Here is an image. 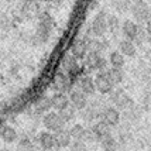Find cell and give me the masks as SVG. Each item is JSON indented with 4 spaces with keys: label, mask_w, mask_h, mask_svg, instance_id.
Here are the masks:
<instances>
[{
    "label": "cell",
    "mask_w": 151,
    "mask_h": 151,
    "mask_svg": "<svg viewBox=\"0 0 151 151\" xmlns=\"http://www.w3.org/2000/svg\"><path fill=\"white\" fill-rule=\"evenodd\" d=\"M133 16L137 23H148V20L151 19V12H150V6L145 4L144 1H137L134 3V6L132 9Z\"/></svg>",
    "instance_id": "obj_2"
},
{
    "label": "cell",
    "mask_w": 151,
    "mask_h": 151,
    "mask_svg": "<svg viewBox=\"0 0 151 151\" xmlns=\"http://www.w3.org/2000/svg\"><path fill=\"white\" fill-rule=\"evenodd\" d=\"M40 144L44 150H52L55 147V138L54 134L50 132H44L40 134Z\"/></svg>",
    "instance_id": "obj_17"
},
{
    "label": "cell",
    "mask_w": 151,
    "mask_h": 151,
    "mask_svg": "<svg viewBox=\"0 0 151 151\" xmlns=\"http://www.w3.org/2000/svg\"><path fill=\"white\" fill-rule=\"evenodd\" d=\"M79 91L83 92L86 96H91L96 92V86H95V78H91L89 75H85L82 78H79Z\"/></svg>",
    "instance_id": "obj_13"
},
{
    "label": "cell",
    "mask_w": 151,
    "mask_h": 151,
    "mask_svg": "<svg viewBox=\"0 0 151 151\" xmlns=\"http://www.w3.org/2000/svg\"><path fill=\"white\" fill-rule=\"evenodd\" d=\"M92 31L95 35L102 37L107 31V16L105 13L98 14L92 21Z\"/></svg>",
    "instance_id": "obj_8"
},
{
    "label": "cell",
    "mask_w": 151,
    "mask_h": 151,
    "mask_svg": "<svg viewBox=\"0 0 151 151\" xmlns=\"http://www.w3.org/2000/svg\"><path fill=\"white\" fill-rule=\"evenodd\" d=\"M1 137H3L4 141L12 143V141L16 140L17 134H16V130H14V129H12V127H4V129H3V132H1Z\"/></svg>",
    "instance_id": "obj_24"
},
{
    "label": "cell",
    "mask_w": 151,
    "mask_h": 151,
    "mask_svg": "<svg viewBox=\"0 0 151 151\" xmlns=\"http://www.w3.org/2000/svg\"><path fill=\"white\" fill-rule=\"evenodd\" d=\"M75 110H76V109H73L72 106L69 105L68 107H66V109H64L62 112H58L61 120L64 122V124H65V123H69V122H72L73 119H75V116H76Z\"/></svg>",
    "instance_id": "obj_21"
},
{
    "label": "cell",
    "mask_w": 151,
    "mask_h": 151,
    "mask_svg": "<svg viewBox=\"0 0 151 151\" xmlns=\"http://www.w3.org/2000/svg\"><path fill=\"white\" fill-rule=\"evenodd\" d=\"M42 123H44V127L50 133H57L59 130H62V127H64V122L61 120L58 113H47L42 119Z\"/></svg>",
    "instance_id": "obj_3"
},
{
    "label": "cell",
    "mask_w": 151,
    "mask_h": 151,
    "mask_svg": "<svg viewBox=\"0 0 151 151\" xmlns=\"http://www.w3.org/2000/svg\"><path fill=\"white\" fill-rule=\"evenodd\" d=\"M92 41H83V40H78L72 44V55L76 59L79 58H86L88 54H89V48H91V44Z\"/></svg>",
    "instance_id": "obj_11"
},
{
    "label": "cell",
    "mask_w": 151,
    "mask_h": 151,
    "mask_svg": "<svg viewBox=\"0 0 151 151\" xmlns=\"http://www.w3.org/2000/svg\"><path fill=\"white\" fill-rule=\"evenodd\" d=\"M102 122H105L109 127H113V126H117L119 122H120V112L114 106H109V107H105L103 112H102Z\"/></svg>",
    "instance_id": "obj_7"
},
{
    "label": "cell",
    "mask_w": 151,
    "mask_h": 151,
    "mask_svg": "<svg viewBox=\"0 0 151 151\" xmlns=\"http://www.w3.org/2000/svg\"><path fill=\"white\" fill-rule=\"evenodd\" d=\"M85 133H86V129L82 124H73L72 127L69 129V134H71V137H72L73 141H82V143H83Z\"/></svg>",
    "instance_id": "obj_20"
},
{
    "label": "cell",
    "mask_w": 151,
    "mask_h": 151,
    "mask_svg": "<svg viewBox=\"0 0 151 151\" xmlns=\"http://www.w3.org/2000/svg\"><path fill=\"white\" fill-rule=\"evenodd\" d=\"M119 52L123 54V57H129V58H132L136 55L137 52V47L136 44L130 41V40H122L120 42H119Z\"/></svg>",
    "instance_id": "obj_15"
},
{
    "label": "cell",
    "mask_w": 151,
    "mask_h": 151,
    "mask_svg": "<svg viewBox=\"0 0 151 151\" xmlns=\"http://www.w3.org/2000/svg\"><path fill=\"white\" fill-rule=\"evenodd\" d=\"M95 86H96V92L102 93V95H107V93H112L114 91L113 89L114 85L109 81L105 72H99L95 76Z\"/></svg>",
    "instance_id": "obj_4"
},
{
    "label": "cell",
    "mask_w": 151,
    "mask_h": 151,
    "mask_svg": "<svg viewBox=\"0 0 151 151\" xmlns=\"http://www.w3.org/2000/svg\"><path fill=\"white\" fill-rule=\"evenodd\" d=\"M69 151H88L86 148V144L82 143V141H73L71 147H69Z\"/></svg>",
    "instance_id": "obj_27"
},
{
    "label": "cell",
    "mask_w": 151,
    "mask_h": 151,
    "mask_svg": "<svg viewBox=\"0 0 151 151\" xmlns=\"http://www.w3.org/2000/svg\"><path fill=\"white\" fill-rule=\"evenodd\" d=\"M54 138H55V147L57 148H66V147H71V144L73 143L72 137L69 134V130H64V129L54 133Z\"/></svg>",
    "instance_id": "obj_10"
},
{
    "label": "cell",
    "mask_w": 151,
    "mask_h": 151,
    "mask_svg": "<svg viewBox=\"0 0 151 151\" xmlns=\"http://www.w3.org/2000/svg\"><path fill=\"white\" fill-rule=\"evenodd\" d=\"M51 103H52V107H55L58 112H62L64 109H66L68 106L71 105L69 103V98L66 96L65 93H55L52 98H51Z\"/></svg>",
    "instance_id": "obj_16"
},
{
    "label": "cell",
    "mask_w": 151,
    "mask_h": 151,
    "mask_svg": "<svg viewBox=\"0 0 151 151\" xmlns=\"http://www.w3.org/2000/svg\"><path fill=\"white\" fill-rule=\"evenodd\" d=\"M106 76L109 78V81L112 82L113 85H119L123 79H124V75L122 72V69H116V68H109L105 71Z\"/></svg>",
    "instance_id": "obj_19"
},
{
    "label": "cell",
    "mask_w": 151,
    "mask_h": 151,
    "mask_svg": "<svg viewBox=\"0 0 151 151\" xmlns=\"http://www.w3.org/2000/svg\"><path fill=\"white\" fill-rule=\"evenodd\" d=\"M100 144H102L103 151H117V148H119V143L112 137V136L103 138V140L100 141Z\"/></svg>",
    "instance_id": "obj_22"
},
{
    "label": "cell",
    "mask_w": 151,
    "mask_h": 151,
    "mask_svg": "<svg viewBox=\"0 0 151 151\" xmlns=\"http://www.w3.org/2000/svg\"><path fill=\"white\" fill-rule=\"evenodd\" d=\"M109 64L112 65V68H116V69H122L126 64V59L123 57V54H120L119 51H113L109 55Z\"/></svg>",
    "instance_id": "obj_18"
},
{
    "label": "cell",
    "mask_w": 151,
    "mask_h": 151,
    "mask_svg": "<svg viewBox=\"0 0 151 151\" xmlns=\"http://www.w3.org/2000/svg\"><path fill=\"white\" fill-rule=\"evenodd\" d=\"M69 103L73 109L76 110H83L88 107V96L83 92H81L79 89L72 91L69 95Z\"/></svg>",
    "instance_id": "obj_6"
},
{
    "label": "cell",
    "mask_w": 151,
    "mask_h": 151,
    "mask_svg": "<svg viewBox=\"0 0 151 151\" xmlns=\"http://www.w3.org/2000/svg\"><path fill=\"white\" fill-rule=\"evenodd\" d=\"M145 31H147V34H148V37L151 38V19L148 20V23L145 24Z\"/></svg>",
    "instance_id": "obj_28"
},
{
    "label": "cell",
    "mask_w": 151,
    "mask_h": 151,
    "mask_svg": "<svg viewBox=\"0 0 151 151\" xmlns=\"http://www.w3.org/2000/svg\"><path fill=\"white\" fill-rule=\"evenodd\" d=\"M127 117L132 119V120H137L140 116H141V109L140 107H137V106H133V107H130L129 110H127Z\"/></svg>",
    "instance_id": "obj_26"
},
{
    "label": "cell",
    "mask_w": 151,
    "mask_h": 151,
    "mask_svg": "<svg viewBox=\"0 0 151 151\" xmlns=\"http://www.w3.org/2000/svg\"><path fill=\"white\" fill-rule=\"evenodd\" d=\"M54 85H55V89L59 93H65L71 89L72 79H71V76L68 73H58L55 76V79H54Z\"/></svg>",
    "instance_id": "obj_9"
},
{
    "label": "cell",
    "mask_w": 151,
    "mask_h": 151,
    "mask_svg": "<svg viewBox=\"0 0 151 151\" xmlns=\"http://www.w3.org/2000/svg\"><path fill=\"white\" fill-rule=\"evenodd\" d=\"M91 129H92V132H93V134H95V137H96L98 141H102L103 138L110 136V127L106 124L105 122H102V120L98 122L96 124H93Z\"/></svg>",
    "instance_id": "obj_14"
},
{
    "label": "cell",
    "mask_w": 151,
    "mask_h": 151,
    "mask_svg": "<svg viewBox=\"0 0 151 151\" xmlns=\"http://www.w3.org/2000/svg\"><path fill=\"white\" fill-rule=\"evenodd\" d=\"M110 100L113 102L114 107L117 110H129L130 107L134 106L133 99L129 96V93L124 92L123 89H114L110 93Z\"/></svg>",
    "instance_id": "obj_1"
},
{
    "label": "cell",
    "mask_w": 151,
    "mask_h": 151,
    "mask_svg": "<svg viewBox=\"0 0 151 151\" xmlns=\"http://www.w3.org/2000/svg\"><path fill=\"white\" fill-rule=\"evenodd\" d=\"M35 106H37V110L40 113H44V112H48L52 107V103H51V99L41 98L38 99V102H35Z\"/></svg>",
    "instance_id": "obj_23"
},
{
    "label": "cell",
    "mask_w": 151,
    "mask_h": 151,
    "mask_svg": "<svg viewBox=\"0 0 151 151\" xmlns=\"http://www.w3.org/2000/svg\"><path fill=\"white\" fill-rule=\"evenodd\" d=\"M120 24H119V20L116 16H107V30H110V31H116Z\"/></svg>",
    "instance_id": "obj_25"
},
{
    "label": "cell",
    "mask_w": 151,
    "mask_h": 151,
    "mask_svg": "<svg viewBox=\"0 0 151 151\" xmlns=\"http://www.w3.org/2000/svg\"><path fill=\"white\" fill-rule=\"evenodd\" d=\"M116 6L120 7V10H124L126 7H127V3H116Z\"/></svg>",
    "instance_id": "obj_29"
},
{
    "label": "cell",
    "mask_w": 151,
    "mask_h": 151,
    "mask_svg": "<svg viewBox=\"0 0 151 151\" xmlns=\"http://www.w3.org/2000/svg\"><path fill=\"white\" fill-rule=\"evenodd\" d=\"M86 64L88 66L93 69V71H100V72H105L106 71V59L102 57V54H95V52H89L86 57Z\"/></svg>",
    "instance_id": "obj_5"
},
{
    "label": "cell",
    "mask_w": 151,
    "mask_h": 151,
    "mask_svg": "<svg viewBox=\"0 0 151 151\" xmlns=\"http://www.w3.org/2000/svg\"><path fill=\"white\" fill-rule=\"evenodd\" d=\"M150 12H151V3H150Z\"/></svg>",
    "instance_id": "obj_30"
},
{
    "label": "cell",
    "mask_w": 151,
    "mask_h": 151,
    "mask_svg": "<svg viewBox=\"0 0 151 151\" xmlns=\"http://www.w3.org/2000/svg\"><path fill=\"white\" fill-rule=\"evenodd\" d=\"M122 31H123V35L126 37V40H130L134 42V40H136L138 31H140V27L133 20H126L122 26Z\"/></svg>",
    "instance_id": "obj_12"
}]
</instances>
